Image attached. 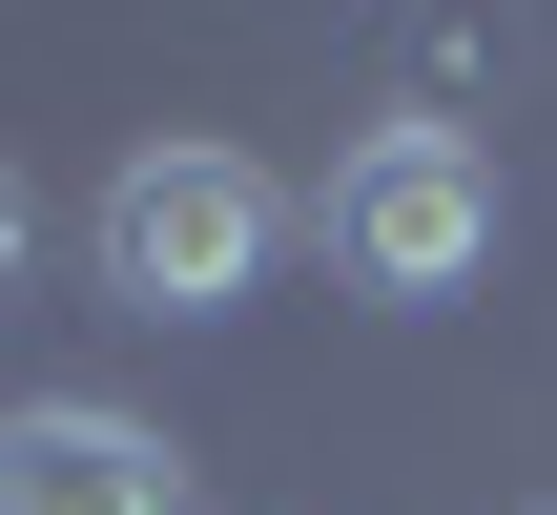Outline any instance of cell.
Returning <instances> with one entry per match:
<instances>
[{
	"label": "cell",
	"instance_id": "cell-1",
	"mask_svg": "<svg viewBox=\"0 0 557 515\" xmlns=\"http://www.w3.org/2000/svg\"><path fill=\"white\" fill-rule=\"evenodd\" d=\"M269 248H289V186L248 145H124V186H103V310L207 330V310L269 289Z\"/></svg>",
	"mask_w": 557,
	"mask_h": 515
},
{
	"label": "cell",
	"instance_id": "cell-2",
	"mask_svg": "<svg viewBox=\"0 0 557 515\" xmlns=\"http://www.w3.org/2000/svg\"><path fill=\"white\" fill-rule=\"evenodd\" d=\"M331 289H372V310H455L475 268H496V145L475 124H372V145H331Z\"/></svg>",
	"mask_w": 557,
	"mask_h": 515
},
{
	"label": "cell",
	"instance_id": "cell-3",
	"mask_svg": "<svg viewBox=\"0 0 557 515\" xmlns=\"http://www.w3.org/2000/svg\"><path fill=\"white\" fill-rule=\"evenodd\" d=\"M0 495L21 515H186V454L103 392H41V413H0Z\"/></svg>",
	"mask_w": 557,
	"mask_h": 515
},
{
	"label": "cell",
	"instance_id": "cell-4",
	"mask_svg": "<svg viewBox=\"0 0 557 515\" xmlns=\"http://www.w3.org/2000/svg\"><path fill=\"white\" fill-rule=\"evenodd\" d=\"M21 248H41V206H21V165H0V289H21Z\"/></svg>",
	"mask_w": 557,
	"mask_h": 515
},
{
	"label": "cell",
	"instance_id": "cell-5",
	"mask_svg": "<svg viewBox=\"0 0 557 515\" xmlns=\"http://www.w3.org/2000/svg\"><path fill=\"white\" fill-rule=\"evenodd\" d=\"M0 515H21V495H0Z\"/></svg>",
	"mask_w": 557,
	"mask_h": 515
}]
</instances>
